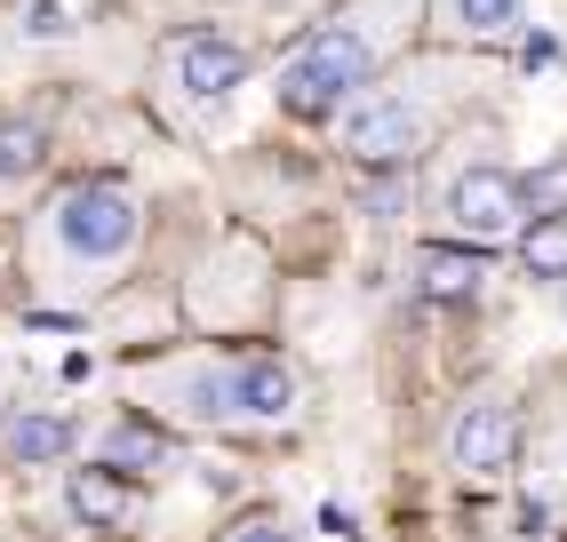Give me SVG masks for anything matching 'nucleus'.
Wrapping results in <instances>:
<instances>
[{
	"label": "nucleus",
	"instance_id": "f257e3e1",
	"mask_svg": "<svg viewBox=\"0 0 567 542\" xmlns=\"http://www.w3.org/2000/svg\"><path fill=\"white\" fill-rule=\"evenodd\" d=\"M136 231H144V208H136V191L128 184H112V176H89V184H64L56 191V208H49V240L72 256V263H121L136 248Z\"/></svg>",
	"mask_w": 567,
	"mask_h": 542
},
{
	"label": "nucleus",
	"instance_id": "f03ea898",
	"mask_svg": "<svg viewBox=\"0 0 567 542\" xmlns=\"http://www.w3.org/2000/svg\"><path fill=\"white\" fill-rule=\"evenodd\" d=\"M368 72H375V41H368V32L360 24H320L312 41L280 64V104L305 112V121H320V112H336L352 88H368Z\"/></svg>",
	"mask_w": 567,
	"mask_h": 542
},
{
	"label": "nucleus",
	"instance_id": "7ed1b4c3",
	"mask_svg": "<svg viewBox=\"0 0 567 542\" xmlns=\"http://www.w3.org/2000/svg\"><path fill=\"white\" fill-rule=\"evenodd\" d=\"M184 415L200 423H288L296 415V375L280 359H233V367H200L176 383Z\"/></svg>",
	"mask_w": 567,
	"mask_h": 542
},
{
	"label": "nucleus",
	"instance_id": "20e7f679",
	"mask_svg": "<svg viewBox=\"0 0 567 542\" xmlns=\"http://www.w3.org/2000/svg\"><path fill=\"white\" fill-rule=\"evenodd\" d=\"M415 144H424V112L408 96L368 88V96L344 104V152L360 168H400V160H415Z\"/></svg>",
	"mask_w": 567,
	"mask_h": 542
},
{
	"label": "nucleus",
	"instance_id": "39448f33",
	"mask_svg": "<svg viewBox=\"0 0 567 542\" xmlns=\"http://www.w3.org/2000/svg\"><path fill=\"white\" fill-rule=\"evenodd\" d=\"M519 447V415L504 392H480L456 407V423H447V471H464V479H496L504 462Z\"/></svg>",
	"mask_w": 567,
	"mask_h": 542
},
{
	"label": "nucleus",
	"instance_id": "423d86ee",
	"mask_svg": "<svg viewBox=\"0 0 567 542\" xmlns=\"http://www.w3.org/2000/svg\"><path fill=\"white\" fill-rule=\"evenodd\" d=\"M447 223H456L472 248L512 240V231H519V191H512V176H504V168H464L456 191H447Z\"/></svg>",
	"mask_w": 567,
	"mask_h": 542
},
{
	"label": "nucleus",
	"instance_id": "0eeeda50",
	"mask_svg": "<svg viewBox=\"0 0 567 542\" xmlns=\"http://www.w3.org/2000/svg\"><path fill=\"white\" fill-rule=\"evenodd\" d=\"M168 72L193 104H224L248 81V49L224 41V32H184V41H168Z\"/></svg>",
	"mask_w": 567,
	"mask_h": 542
},
{
	"label": "nucleus",
	"instance_id": "6e6552de",
	"mask_svg": "<svg viewBox=\"0 0 567 542\" xmlns=\"http://www.w3.org/2000/svg\"><path fill=\"white\" fill-rule=\"evenodd\" d=\"M480 248H415V288L432 303H472L480 295Z\"/></svg>",
	"mask_w": 567,
	"mask_h": 542
},
{
	"label": "nucleus",
	"instance_id": "1a4fd4ad",
	"mask_svg": "<svg viewBox=\"0 0 567 542\" xmlns=\"http://www.w3.org/2000/svg\"><path fill=\"white\" fill-rule=\"evenodd\" d=\"M0 455L9 462H64L72 455V415H41V407H24L0 423Z\"/></svg>",
	"mask_w": 567,
	"mask_h": 542
},
{
	"label": "nucleus",
	"instance_id": "9d476101",
	"mask_svg": "<svg viewBox=\"0 0 567 542\" xmlns=\"http://www.w3.org/2000/svg\"><path fill=\"white\" fill-rule=\"evenodd\" d=\"M64 502H72V519H81V527H128L136 519V494L112 479V471H72L64 479Z\"/></svg>",
	"mask_w": 567,
	"mask_h": 542
},
{
	"label": "nucleus",
	"instance_id": "9b49d317",
	"mask_svg": "<svg viewBox=\"0 0 567 542\" xmlns=\"http://www.w3.org/2000/svg\"><path fill=\"white\" fill-rule=\"evenodd\" d=\"M512 191H519V216H536V223H567V160H544V168L512 176Z\"/></svg>",
	"mask_w": 567,
	"mask_h": 542
},
{
	"label": "nucleus",
	"instance_id": "f8f14e48",
	"mask_svg": "<svg viewBox=\"0 0 567 542\" xmlns=\"http://www.w3.org/2000/svg\"><path fill=\"white\" fill-rule=\"evenodd\" d=\"M168 462V439L144 431V423H121V431H104V471H161Z\"/></svg>",
	"mask_w": 567,
	"mask_h": 542
},
{
	"label": "nucleus",
	"instance_id": "ddd939ff",
	"mask_svg": "<svg viewBox=\"0 0 567 542\" xmlns=\"http://www.w3.org/2000/svg\"><path fill=\"white\" fill-rule=\"evenodd\" d=\"M519 263H527V280H559L567 288V223L519 231Z\"/></svg>",
	"mask_w": 567,
	"mask_h": 542
},
{
	"label": "nucleus",
	"instance_id": "4468645a",
	"mask_svg": "<svg viewBox=\"0 0 567 542\" xmlns=\"http://www.w3.org/2000/svg\"><path fill=\"white\" fill-rule=\"evenodd\" d=\"M456 24L480 32V41H487V32H512L519 24V0H456Z\"/></svg>",
	"mask_w": 567,
	"mask_h": 542
},
{
	"label": "nucleus",
	"instance_id": "2eb2a0df",
	"mask_svg": "<svg viewBox=\"0 0 567 542\" xmlns=\"http://www.w3.org/2000/svg\"><path fill=\"white\" fill-rule=\"evenodd\" d=\"M41 168V128H0V176H32Z\"/></svg>",
	"mask_w": 567,
	"mask_h": 542
},
{
	"label": "nucleus",
	"instance_id": "dca6fc26",
	"mask_svg": "<svg viewBox=\"0 0 567 542\" xmlns=\"http://www.w3.org/2000/svg\"><path fill=\"white\" fill-rule=\"evenodd\" d=\"M224 542H296V534H288V519H280V511H248Z\"/></svg>",
	"mask_w": 567,
	"mask_h": 542
},
{
	"label": "nucleus",
	"instance_id": "f3484780",
	"mask_svg": "<svg viewBox=\"0 0 567 542\" xmlns=\"http://www.w3.org/2000/svg\"><path fill=\"white\" fill-rule=\"evenodd\" d=\"M551 56H559V49H551V32H527V41H519V64H527V72L551 64Z\"/></svg>",
	"mask_w": 567,
	"mask_h": 542
}]
</instances>
